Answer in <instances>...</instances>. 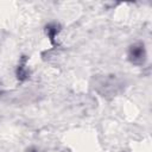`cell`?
<instances>
[{
  "mask_svg": "<svg viewBox=\"0 0 152 152\" xmlns=\"http://www.w3.org/2000/svg\"><path fill=\"white\" fill-rule=\"evenodd\" d=\"M128 57H129V61L133 64H141L144 62V59H145L144 45H141V44L132 45L129 48V51H128Z\"/></svg>",
  "mask_w": 152,
  "mask_h": 152,
  "instance_id": "obj_1",
  "label": "cell"
},
{
  "mask_svg": "<svg viewBox=\"0 0 152 152\" xmlns=\"http://www.w3.org/2000/svg\"><path fill=\"white\" fill-rule=\"evenodd\" d=\"M26 62H27V58L25 56H23L20 62H19V65L17 68V72H15L17 78L21 82L27 80V77H28V70H27V66H26Z\"/></svg>",
  "mask_w": 152,
  "mask_h": 152,
  "instance_id": "obj_2",
  "label": "cell"
},
{
  "mask_svg": "<svg viewBox=\"0 0 152 152\" xmlns=\"http://www.w3.org/2000/svg\"><path fill=\"white\" fill-rule=\"evenodd\" d=\"M58 33V25L57 24H49L46 26V34L52 44H55V37Z\"/></svg>",
  "mask_w": 152,
  "mask_h": 152,
  "instance_id": "obj_3",
  "label": "cell"
},
{
  "mask_svg": "<svg viewBox=\"0 0 152 152\" xmlns=\"http://www.w3.org/2000/svg\"><path fill=\"white\" fill-rule=\"evenodd\" d=\"M27 152H39V151L36 148H30V150H27Z\"/></svg>",
  "mask_w": 152,
  "mask_h": 152,
  "instance_id": "obj_4",
  "label": "cell"
}]
</instances>
